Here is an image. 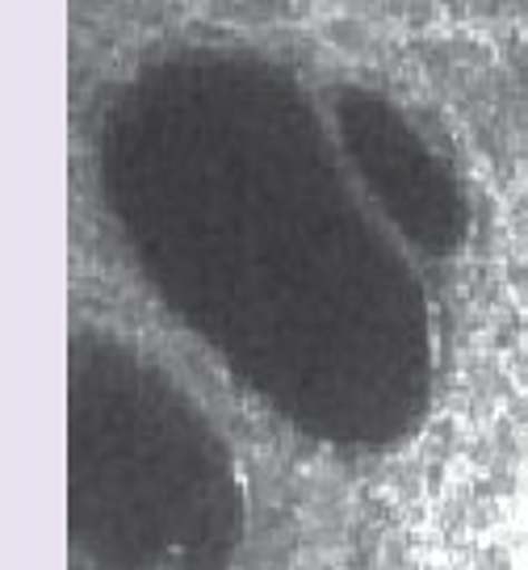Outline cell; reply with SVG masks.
<instances>
[{
    "instance_id": "6da1fadb",
    "label": "cell",
    "mask_w": 528,
    "mask_h": 570,
    "mask_svg": "<svg viewBox=\"0 0 528 570\" xmlns=\"http://www.w3.org/2000/svg\"><path fill=\"white\" fill-rule=\"evenodd\" d=\"M525 487H528V462H525Z\"/></svg>"
}]
</instances>
